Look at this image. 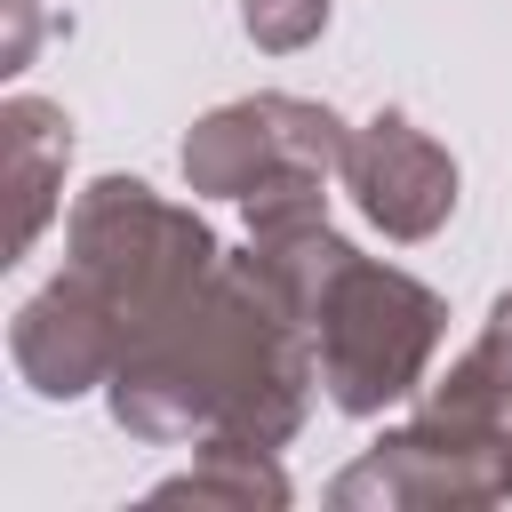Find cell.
I'll list each match as a JSON object with an SVG mask.
<instances>
[{
    "label": "cell",
    "mask_w": 512,
    "mask_h": 512,
    "mask_svg": "<svg viewBox=\"0 0 512 512\" xmlns=\"http://www.w3.org/2000/svg\"><path fill=\"white\" fill-rule=\"evenodd\" d=\"M312 328L264 288L248 256H224L160 328L128 344L104 400L112 424L144 448H200V440H256L288 448L312 416Z\"/></svg>",
    "instance_id": "6da1fadb"
},
{
    "label": "cell",
    "mask_w": 512,
    "mask_h": 512,
    "mask_svg": "<svg viewBox=\"0 0 512 512\" xmlns=\"http://www.w3.org/2000/svg\"><path fill=\"white\" fill-rule=\"evenodd\" d=\"M64 264L120 312L136 344L224 264V240L200 224V208L160 200L144 176H96L64 216Z\"/></svg>",
    "instance_id": "7a4b0ae2"
},
{
    "label": "cell",
    "mask_w": 512,
    "mask_h": 512,
    "mask_svg": "<svg viewBox=\"0 0 512 512\" xmlns=\"http://www.w3.org/2000/svg\"><path fill=\"white\" fill-rule=\"evenodd\" d=\"M440 336H448L440 288H424V280L400 272V264L352 256V264L336 272V288L320 296V312H312V360H320L328 408L368 424V416L416 400V392L432 384Z\"/></svg>",
    "instance_id": "3957f363"
},
{
    "label": "cell",
    "mask_w": 512,
    "mask_h": 512,
    "mask_svg": "<svg viewBox=\"0 0 512 512\" xmlns=\"http://www.w3.org/2000/svg\"><path fill=\"white\" fill-rule=\"evenodd\" d=\"M344 144L352 128L312 104V96H288V88H256V96H232L216 112H200L184 128V184L192 200H256L272 184H328L344 168Z\"/></svg>",
    "instance_id": "277c9868"
},
{
    "label": "cell",
    "mask_w": 512,
    "mask_h": 512,
    "mask_svg": "<svg viewBox=\"0 0 512 512\" xmlns=\"http://www.w3.org/2000/svg\"><path fill=\"white\" fill-rule=\"evenodd\" d=\"M336 512H488L512 504V448L408 416L328 480Z\"/></svg>",
    "instance_id": "5b68a950"
},
{
    "label": "cell",
    "mask_w": 512,
    "mask_h": 512,
    "mask_svg": "<svg viewBox=\"0 0 512 512\" xmlns=\"http://www.w3.org/2000/svg\"><path fill=\"white\" fill-rule=\"evenodd\" d=\"M336 184H344L352 208H360L384 240H400V248L432 240V232L456 216V200H464L456 152H448L432 128H416L408 112H376V120H360L352 144H344Z\"/></svg>",
    "instance_id": "8992f818"
},
{
    "label": "cell",
    "mask_w": 512,
    "mask_h": 512,
    "mask_svg": "<svg viewBox=\"0 0 512 512\" xmlns=\"http://www.w3.org/2000/svg\"><path fill=\"white\" fill-rule=\"evenodd\" d=\"M8 360L40 400H88L112 384V368L128 360V328L120 312L64 264L48 288L24 296V312L8 320Z\"/></svg>",
    "instance_id": "52a82bcc"
},
{
    "label": "cell",
    "mask_w": 512,
    "mask_h": 512,
    "mask_svg": "<svg viewBox=\"0 0 512 512\" xmlns=\"http://www.w3.org/2000/svg\"><path fill=\"white\" fill-rule=\"evenodd\" d=\"M0 168H8V264H16V256H32V240L64 208L72 112L48 96H8L0 104Z\"/></svg>",
    "instance_id": "ba28073f"
},
{
    "label": "cell",
    "mask_w": 512,
    "mask_h": 512,
    "mask_svg": "<svg viewBox=\"0 0 512 512\" xmlns=\"http://www.w3.org/2000/svg\"><path fill=\"white\" fill-rule=\"evenodd\" d=\"M416 416L432 424H456V432H480L496 448H512V288L488 304L480 336L448 360V376H432L416 392Z\"/></svg>",
    "instance_id": "9c48e42d"
},
{
    "label": "cell",
    "mask_w": 512,
    "mask_h": 512,
    "mask_svg": "<svg viewBox=\"0 0 512 512\" xmlns=\"http://www.w3.org/2000/svg\"><path fill=\"white\" fill-rule=\"evenodd\" d=\"M296 488L280 472V448H256V440H200L184 472L152 480V504H224V512H280Z\"/></svg>",
    "instance_id": "30bf717a"
},
{
    "label": "cell",
    "mask_w": 512,
    "mask_h": 512,
    "mask_svg": "<svg viewBox=\"0 0 512 512\" xmlns=\"http://www.w3.org/2000/svg\"><path fill=\"white\" fill-rule=\"evenodd\" d=\"M336 0H240V32L264 48V56H296L328 32Z\"/></svg>",
    "instance_id": "8fae6325"
},
{
    "label": "cell",
    "mask_w": 512,
    "mask_h": 512,
    "mask_svg": "<svg viewBox=\"0 0 512 512\" xmlns=\"http://www.w3.org/2000/svg\"><path fill=\"white\" fill-rule=\"evenodd\" d=\"M0 16H8L0 72H24V64H32V40H40V0H0Z\"/></svg>",
    "instance_id": "7c38bea8"
}]
</instances>
